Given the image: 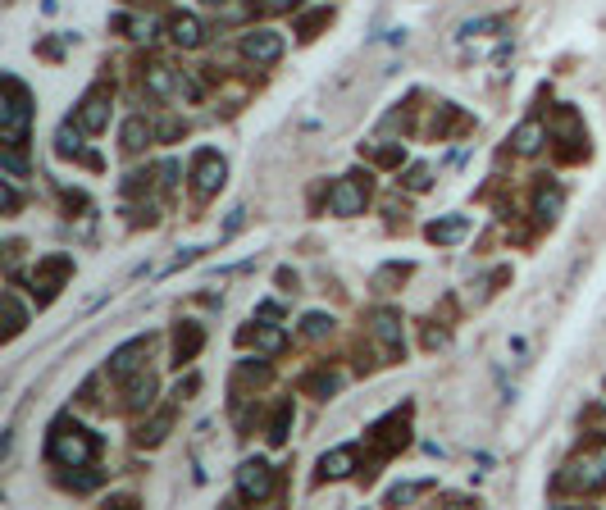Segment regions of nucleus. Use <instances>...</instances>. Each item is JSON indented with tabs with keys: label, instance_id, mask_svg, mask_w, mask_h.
<instances>
[{
	"label": "nucleus",
	"instance_id": "obj_33",
	"mask_svg": "<svg viewBox=\"0 0 606 510\" xmlns=\"http://www.w3.org/2000/svg\"><path fill=\"white\" fill-rule=\"evenodd\" d=\"M23 328H28V310L14 292H5V337H19Z\"/></svg>",
	"mask_w": 606,
	"mask_h": 510
},
{
	"label": "nucleus",
	"instance_id": "obj_28",
	"mask_svg": "<svg viewBox=\"0 0 606 510\" xmlns=\"http://www.w3.org/2000/svg\"><path fill=\"white\" fill-rule=\"evenodd\" d=\"M438 488V479H406L397 488H388V506H410V501H420Z\"/></svg>",
	"mask_w": 606,
	"mask_h": 510
},
{
	"label": "nucleus",
	"instance_id": "obj_40",
	"mask_svg": "<svg viewBox=\"0 0 606 510\" xmlns=\"http://www.w3.org/2000/svg\"><path fill=\"white\" fill-rule=\"evenodd\" d=\"M101 479H105L101 469H92V474H69V479H64V488H73V492H92Z\"/></svg>",
	"mask_w": 606,
	"mask_h": 510
},
{
	"label": "nucleus",
	"instance_id": "obj_16",
	"mask_svg": "<svg viewBox=\"0 0 606 510\" xmlns=\"http://www.w3.org/2000/svg\"><path fill=\"white\" fill-rule=\"evenodd\" d=\"M55 155H60V160H83L87 169H101V155H92V150L83 146V128L73 124V119L55 133Z\"/></svg>",
	"mask_w": 606,
	"mask_h": 510
},
{
	"label": "nucleus",
	"instance_id": "obj_43",
	"mask_svg": "<svg viewBox=\"0 0 606 510\" xmlns=\"http://www.w3.org/2000/svg\"><path fill=\"white\" fill-rule=\"evenodd\" d=\"M242 223H246V210H233V215H229V223H223V238H233V232H242Z\"/></svg>",
	"mask_w": 606,
	"mask_h": 510
},
{
	"label": "nucleus",
	"instance_id": "obj_18",
	"mask_svg": "<svg viewBox=\"0 0 606 510\" xmlns=\"http://www.w3.org/2000/svg\"><path fill=\"white\" fill-rule=\"evenodd\" d=\"M169 428H174V406H160V410H150V419H141L133 428V442L137 447H160L169 438Z\"/></svg>",
	"mask_w": 606,
	"mask_h": 510
},
{
	"label": "nucleus",
	"instance_id": "obj_49",
	"mask_svg": "<svg viewBox=\"0 0 606 510\" xmlns=\"http://www.w3.org/2000/svg\"><path fill=\"white\" fill-rule=\"evenodd\" d=\"M109 506H115V510H133L137 501H133V497H109Z\"/></svg>",
	"mask_w": 606,
	"mask_h": 510
},
{
	"label": "nucleus",
	"instance_id": "obj_29",
	"mask_svg": "<svg viewBox=\"0 0 606 510\" xmlns=\"http://www.w3.org/2000/svg\"><path fill=\"white\" fill-rule=\"evenodd\" d=\"M0 174H5V178H14V182L32 178V165H28V146H5V150H0Z\"/></svg>",
	"mask_w": 606,
	"mask_h": 510
},
{
	"label": "nucleus",
	"instance_id": "obj_2",
	"mask_svg": "<svg viewBox=\"0 0 606 510\" xmlns=\"http://www.w3.org/2000/svg\"><path fill=\"white\" fill-rule=\"evenodd\" d=\"M602 488H606V438H602L593 451L575 456V460L552 479V492H556V497H593V492H602Z\"/></svg>",
	"mask_w": 606,
	"mask_h": 510
},
{
	"label": "nucleus",
	"instance_id": "obj_4",
	"mask_svg": "<svg viewBox=\"0 0 606 510\" xmlns=\"http://www.w3.org/2000/svg\"><path fill=\"white\" fill-rule=\"evenodd\" d=\"M0 92H5V101H0V137H5V146H28V128H32V114H36L32 92L14 73L0 77Z\"/></svg>",
	"mask_w": 606,
	"mask_h": 510
},
{
	"label": "nucleus",
	"instance_id": "obj_11",
	"mask_svg": "<svg viewBox=\"0 0 606 510\" xmlns=\"http://www.w3.org/2000/svg\"><path fill=\"white\" fill-rule=\"evenodd\" d=\"M238 497L242 501H270L274 497V469H270V460H242L238 465Z\"/></svg>",
	"mask_w": 606,
	"mask_h": 510
},
{
	"label": "nucleus",
	"instance_id": "obj_3",
	"mask_svg": "<svg viewBox=\"0 0 606 510\" xmlns=\"http://www.w3.org/2000/svg\"><path fill=\"white\" fill-rule=\"evenodd\" d=\"M406 442H410V410H392V415H384V419H374L369 433H365L369 456H365V465H360V474L374 479L378 465H384L388 456H397Z\"/></svg>",
	"mask_w": 606,
	"mask_h": 510
},
{
	"label": "nucleus",
	"instance_id": "obj_39",
	"mask_svg": "<svg viewBox=\"0 0 606 510\" xmlns=\"http://www.w3.org/2000/svg\"><path fill=\"white\" fill-rule=\"evenodd\" d=\"M182 133H187V124L178 119V114H169V119H160V124H156V142H178Z\"/></svg>",
	"mask_w": 606,
	"mask_h": 510
},
{
	"label": "nucleus",
	"instance_id": "obj_22",
	"mask_svg": "<svg viewBox=\"0 0 606 510\" xmlns=\"http://www.w3.org/2000/svg\"><path fill=\"white\" fill-rule=\"evenodd\" d=\"M547 137H552V133L543 128V119H524V124L511 133V150H515V155H538Z\"/></svg>",
	"mask_w": 606,
	"mask_h": 510
},
{
	"label": "nucleus",
	"instance_id": "obj_48",
	"mask_svg": "<svg viewBox=\"0 0 606 510\" xmlns=\"http://www.w3.org/2000/svg\"><path fill=\"white\" fill-rule=\"evenodd\" d=\"M192 392H197V378H187V383L174 387V397H192Z\"/></svg>",
	"mask_w": 606,
	"mask_h": 510
},
{
	"label": "nucleus",
	"instance_id": "obj_23",
	"mask_svg": "<svg viewBox=\"0 0 606 510\" xmlns=\"http://www.w3.org/2000/svg\"><path fill=\"white\" fill-rule=\"evenodd\" d=\"M296 387L306 392V397H319V401H328L337 387H343V378H337L333 369H311V374H301L296 378Z\"/></svg>",
	"mask_w": 606,
	"mask_h": 510
},
{
	"label": "nucleus",
	"instance_id": "obj_20",
	"mask_svg": "<svg viewBox=\"0 0 606 510\" xmlns=\"http://www.w3.org/2000/svg\"><path fill=\"white\" fill-rule=\"evenodd\" d=\"M169 36L182 51H197V46H206V23L197 14H174L169 19Z\"/></svg>",
	"mask_w": 606,
	"mask_h": 510
},
{
	"label": "nucleus",
	"instance_id": "obj_15",
	"mask_svg": "<svg viewBox=\"0 0 606 510\" xmlns=\"http://www.w3.org/2000/svg\"><path fill=\"white\" fill-rule=\"evenodd\" d=\"M360 469V447H351V442H343V447H333V451H324L319 456V483H328V479H347V474H356Z\"/></svg>",
	"mask_w": 606,
	"mask_h": 510
},
{
	"label": "nucleus",
	"instance_id": "obj_25",
	"mask_svg": "<svg viewBox=\"0 0 606 510\" xmlns=\"http://www.w3.org/2000/svg\"><path fill=\"white\" fill-rule=\"evenodd\" d=\"M150 401H156V374L141 369V374L128 378V397H124V406H128V410H146Z\"/></svg>",
	"mask_w": 606,
	"mask_h": 510
},
{
	"label": "nucleus",
	"instance_id": "obj_31",
	"mask_svg": "<svg viewBox=\"0 0 606 510\" xmlns=\"http://www.w3.org/2000/svg\"><path fill=\"white\" fill-rule=\"evenodd\" d=\"M287 433H292V401L283 397V401L274 406V415H270V428H264V438H270L274 447H283Z\"/></svg>",
	"mask_w": 606,
	"mask_h": 510
},
{
	"label": "nucleus",
	"instance_id": "obj_8",
	"mask_svg": "<svg viewBox=\"0 0 606 510\" xmlns=\"http://www.w3.org/2000/svg\"><path fill=\"white\" fill-rule=\"evenodd\" d=\"M547 133L561 142V160H584V155H588V133H584L579 114H575L570 105H561V109L552 114Z\"/></svg>",
	"mask_w": 606,
	"mask_h": 510
},
{
	"label": "nucleus",
	"instance_id": "obj_42",
	"mask_svg": "<svg viewBox=\"0 0 606 510\" xmlns=\"http://www.w3.org/2000/svg\"><path fill=\"white\" fill-rule=\"evenodd\" d=\"M150 187V169H133L128 178H124V191L133 196V191H146Z\"/></svg>",
	"mask_w": 606,
	"mask_h": 510
},
{
	"label": "nucleus",
	"instance_id": "obj_37",
	"mask_svg": "<svg viewBox=\"0 0 606 510\" xmlns=\"http://www.w3.org/2000/svg\"><path fill=\"white\" fill-rule=\"evenodd\" d=\"M260 5V0H223V5H219V19H229V23H242L251 10Z\"/></svg>",
	"mask_w": 606,
	"mask_h": 510
},
{
	"label": "nucleus",
	"instance_id": "obj_1",
	"mask_svg": "<svg viewBox=\"0 0 606 510\" xmlns=\"http://www.w3.org/2000/svg\"><path fill=\"white\" fill-rule=\"evenodd\" d=\"M101 442L96 433H87V428L78 419H55L51 424V438H46V460L60 465V469H87L96 460Z\"/></svg>",
	"mask_w": 606,
	"mask_h": 510
},
{
	"label": "nucleus",
	"instance_id": "obj_34",
	"mask_svg": "<svg viewBox=\"0 0 606 510\" xmlns=\"http://www.w3.org/2000/svg\"><path fill=\"white\" fill-rule=\"evenodd\" d=\"M506 28V19L502 14H488V19H465L461 23V36L470 42V36H488V32H502Z\"/></svg>",
	"mask_w": 606,
	"mask_h": 510
},
{
	"label": "nucleus",
	"instance_id": "obj_32",
	"mask_svg": "<svg viewBox=\"0 0 606 510\" xmlns=\"http://www.w3.org/2000/svg\"><path fill=\"white\" fill-rule=\"evenodd\" d=\"M333 328H337V320H333V315H324V310H311V315H301V337H311V342L328 337Z\"/></svg>",
	"mask_w": 606,
	"mask_h": 510
},
{
	"label": "nucleus",
	"instance_id": "obj_5",
	"mask_svg": "<svg viewBox=\"0 0 606 510\" xmlns=\"http://www.w3.org/2000/svg\"><path fill=\"white\" fill-rule=\"evenodd\" d=\"M69 279H73V255H42V260H36V269H32V301L36 305H51L64 292Z\"/></svg>",
	"mask_w": 606,
	"mask_h": 510
},
{
	"label": "nucleus",
	"instance_id": "obj_46",
	"mask_svg": "<svg viewBox=\"0 0 606 510\" xmlns=\"http://www.w3.org/2000/svg\"><path fill=\"white\" fill-rule=\"evenodd\" d=\"M174 178H178V165H160V182L174 187Z\"/></svg>",
	"mask_w": 606,
	"mask_h": 510
},
{
	"label": "nucleus",
	"instance_id": "obj_17",
	"mask_svg": "<svg viewBox=\"0 0 606 510\" xmlns=\"http://www.w3.org/2000/svg\"><path fill=\"white\" fill-rule=\"evenodd\" d=\"M201 346H206V328L197 320H182L174 328V365H192L201 356Z\"/></svg>",
	"mask_w": 606,
	"mask_h": 510
},
{
	"label": "nucleus",
	"instance_id": "obj_9",
	"mask_svg": "<svg viewBox=\"0 0 606 510\" xmlns=\"http://www.w3.org/2000/svg\"><path fill=\"white\" fill-rule=\"evenodd\" d=\"M242 60H251L255 69H270V64H279L283 60V51H287V42L274 32V28H251V32H242Z\"/></svg>",
	"mask_w": 606,
	"mask_h": 510
},
{
	"label": "nucleus",
	"instance_id": "obj_35",
	"mask_svg": "<svg viewBox=\"0 0 606 510\" xmlns=\"http://www.w3.org/2000/svg\"><path fill=\"white\" fill-rule=\"evenodd\" d=\"M328 19H333V10H311L306 19L296 23V32H301V42H311V36H319V28H328Z\"/></svg>",
	"mask_w": 606,
	"mask_h": 510
},
{
	"label": "nucleus",
	"instance_id": "obj_44",
	"mask_svg": "<svg viewBox=\"0 0 606 510\" xmlns=\"http://www.w3.org/2000/svg\"><path fill=\"white\" fill-rule=\"evenodd\" d=\"M260 10H270V14H287V10H296V0H260Z\"/></svg>",
	"mask_w": 606,
	"mask_h": 510
},
{
	"label": "nucleus",
	"instance_id": "obj_6",
	"mask_svg": "<svg viewBox=\"0 0 606 510\" xmlns=\"http://www.w3.org/2000/svg\"><path fill=\"white\" fill-rule=\"evenodd\" d=\"M369 174H347V178H337L333 187H328V215H337V219H351V215H365V206H369Z\"/></svg>",
	"mask_w": 606,
	"mask_h": 510
},
{
	"label": "nucleus",
	"instance_id": "obj_36",
	"mask_svg": "<svg viewBox=\"0 0 606 510\" xmlns=\"http://www.w3.org/2000/svg\"><path fill=\"white\" fill-rule=\"evenodd\" d=\"M401 155H406V150H401L397 142H388V146H369V160H374V165H384V169H397V165H401Z\"/></svg>",
	"mask_w": 606,
	"mask_h": 510
},
{
	"label": "nucleus",
	"instance_id": "obj_41",
	"mask_svg": "<svg viewBox=\"0 0 606 510\" xmlns=\"http://www.w3.org/2000/svg\"><path fill=\"white\" fill-rule=\"evenodd\" d=\"M0 210H5V215H19V191H14V178L0 182Z\"/></svg>",
	"mask_w": 606,
	"mask_h": 510
},
{
	"label": "nucleus",
	"instance_id": "obj_27",
	"mask_svg": "<svg viewBox=\"0 0 606 510\" xmlns=\"http://www.w3.org/2000/svg\"><path fill=\"white\" fill-rule=\"evenodd\" d=\"M561 206H565V191H561L556 182H543V187L534 191V215H538V223H552V219L561 215Z\"/></svg>",
	"mask_w": 606,
	"mask_h": 510
},
{
	"label": "nucleus",
	"instance_id": "obj_12",
	"mask_svg": "<svg viewBox=\"0 0 606 510\" xmlns=\"http://www.w3.org/2000/svg\"><path fill=\"white\" fill-rule=\"evenodd\" d=\"M150 346H156V337H133V342H124L115 356H109V378H119V383H128L133 374H141L146 369V356H150Z\"/></svg>",
	"mask_w": 606,
	"mask_h": 510
},
{
	"label": "nucleus",
	"instance_id": "obj_47",
	"mask_svg": "<svg viewBox=\"0 0 606 510\" xmlns=\"http://www.w3.org/2000/svg\"><path fill=\"white\" fill-rule=\"evenodd\" d=\"M279 287H287V292L296 287V273H292V269H279Z\"/></svg>",
	"mask_w": 606,
	"mask_h": 510
},
{
	"label": "nucleus",
	"instance_id": "obj_45",
	"mask_svg": "<svg viewBox=\"0 0 606 510\" xmlns=\"http://www.w3.org/2000/svg\"><path fill=\"white\" fill-rule=\"evenodd\" d=\"M197 255H201V251H182V255H178V260H174V264H169V273H178V269H182V264H192V260H197Z\"/></svg>",
	"mask_w": 606,
	"mask_h": 510
},
{
	"label": "nucleus",
	"instance_id": "obj_13",
	"mask_svg": "<svg viewBox=\"0 0 606 510\" xmlns=\"http://www.w3.org/2000/svg\"><path fill=\"white\" fill-rule=\"evenodd\" d=\"M73 124H78L83 133H105L109 128V92L105 87H92L83 101H78V109H73Z\"/></svg>",
	"mask_w": 606,
	"mask_h": 510
},
{
	"label": "nucleus",
	"instance_id": "obj_7",
	"mask_svg": "<svg viewBox=\"0 0 606 510\" xmlns=\"http://www.w3.org/2000/svg\"><path fill=\"white\" fill-rule=\"evenodd\" d=\"M187 178H192V196L197 201H210V196L229 182V165H223V155L219 150H197L192 155V169H187Z\"/></svg>",
	"mask_w": 606,
	"mask_h": 510
},
{
	"label": "nucleus",
	"instance_id": "obj_14",
	"mask_svg": "<svg viewBox=\"0 0 606 510\" xmlns=\"http://www.w3.org/2000/svg\"><path fill=\"white\" fill-rule=\"evenodd\" d=\"M264 383H270V360H242L233 369V383H229L233 406H242L246 397H255V387H264Z\"/></svg>",
	"mask_w": 606,
	"mask_h": 510
},
{
	"label": "nucleus",
	"instance_id": "obj_24",
	"mask_svg": "<svg viewBox=\"0 0 606 510\" xmlns=\"http://www.w3.org/2000/svg\"><path fill=\"white\" fill-rule=\"evenodd\" d=\"M156 137V124H146L141 114H133V119H124V128H119V146L128 150V155H137V150H146V142Z\"/></svg>",
	"mask_w": 606,
	"mask_h": 510
},
{
	"label": "nucleus",
	"instance_id": "obj_21",
	"mask_svg": "<svg viewBox=\"0 0 606 510\" xmlns=\"http://www.w3.org/2000/svg\"><path fill=\"white\" fill-rule=\"evenodd\" d=\"M470 232V215H447V219H433L429 228H424V238L433 242V247H451V242H461Z\"/></svg>",
	"mask_w": 606,
	"mask_h": 510
},
{
	"label": "nucleus",
	"instance_id": "obj_30",
	"mask_svg": "<svg viewBox=\"0 0 606 510\" xmlns=\"http://www.w3.org/2000/svg\"><path fill=\"white\" fill-rule=\"evenodd\" d=\"M410 269H415V264H406V260H392V264H384V269L374 273V292H397V287L410 279Z\"/></svg>",
	"mask_w": 606,
	"mask_h": 510
},
{
	"label": "nucleus",
	"instance_id": "obj_19",
	"mask_svg": "<svg viewBox=\"0 0 606 510\" xmlns=\"http://www.w3.org/2000/svg\"><path fill=\"white\" fill-rule=\"evenodd\" d=\"M238 342H242V346H255L260 356H279V351L287 346V333H283L279 324H255V328L246 324V328L238 333Z\"/></svg>",
	"mask_w": 606,
	"mask_h": 510
},
{
	"label": "nucleus",
	"instance_id": "obj_26",
	"mask_svg": "<svg viewBox=\"0 0 606 510\" xmlns=\"http://www.w3.org/2000/svg\"><path fill=\"white\" fill-rule=\"evenodd\" d=\"M465 128H474L470 114H461L451 101H442L438 114H433V133H438V137H451V133H465Z\"/></svg>",
	"mask_w": 606,
	"mask_h": 510
},
{
	"label": "nucleus",
	"instance_id": "obj_50",
	"mask_svg": "<svg viewBox=\"0 0 606 510\" xmlns=\"http://www.w3.org/2000/svg\"><path fill=\"white\" fill-rule=\"evenodd\" d=\"M201 5H214V10H219V5H223V0H201Z\"/></svg>",
	"mask_w": 606,
	"mask_h": 510
},
{
	"label": "nucleus",
	"instance_id": "obj_10",
	"mask_svg": "<svg viewBox=\"0 0 606 510\" xmlns=\"http://www.w3.org/2000/svg\"><path fill=\"white\" fill-rule=\"evenodd\" d=\"M369 337L378 342V351H384V360H401L406 351V328H401V315L397 310H374L369 315Z\"/></svg>",
	"mask_w": 606,
	"mask_h": 510
},
{
	"label": "nucleus",
	"instance_id": "obj_38",
	"mask_svg": "<svg viewBox=\"0 0 606 510\" xmlns=\"http://www.w3.org/2000/svg\"><path fill=\"white\" fill-rule=\"evenodd\" d=\"M401 182H406L410 191H429V187H433V169H429V165H410Z\"/></svg>",
	"mask_w": 606,
	"mask_h": 510
}]
</instances>
